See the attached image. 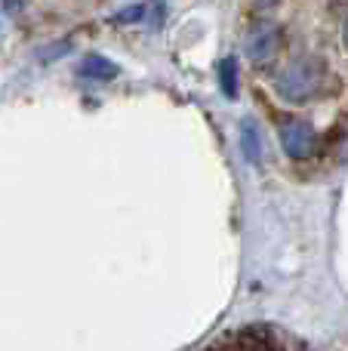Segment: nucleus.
<instances>
[{
    "instance_id": "obj_1",
    "label": "nucleus",
    "mask_w": 348,
    "mask_h": 351,
    "mask_svg": "<svg viewBox=\"0 0 348 351\" xmlns=\"http://www.w3.org/2000/svg\"><path fill=\"white\" fill-rule=\"evenodd\" d=\"M321 84H324V68L314 59H293L275 74V90L287 102H308L318 96Z\"/></svg>"
},
{
    "instance_id": "obj_2",
    "label": "nucleus",
    "mask_w": 348,
    "mask_h": 351,
    "mask_svg": "<svg viewBox=\"0 0 348 351\" xmlns=\"http://www.w3.org/2000/svg\"><path fill=\"white\" fill-rule=\"evenodd\" d=\"M281 40H284L281 28L275 22H259L250 31V37H247V56H250V62L253 65H269L277 56V49H281Z\"/></svg>"
},
{
    "instance_id": "obj_3",
    "label": "nucleus",
    "mask_w": 348,
    "mask_h": 351,
    "mask_svg": "<svg viewBox=\"0 0 348 351\" xmlns=\"http://www.w3.org/2000/svg\"><path fill=\"white\" fill-rule=\"evenodd\" d=\"M314 142H318V136H314L312 123H306V121H284L281 123V145L293 160L312 158Z\"/></svg>"
},
{
    "instance_id": "obj_4",
    "label": "nucleus",
    "mask_w": 348,
    "mask_h": 351,
    "mask_svg": "<svg viewBox=\"0 0 348 351\" xmlns=\"http://www.w3.org/2000/svg\"><path fill=\"white\" fill-rule=\"evenodd\" d=\"M222 346H225V351H284L269 327H244L240 333L228 336Z\"/></svg>"
},
{
    "instance_id": "obj_5",
    "label": "nucleus",
    "mask_w": 348,
    "mask_h": 351,
    "mask_svg": "<svg viewBox=\"0 0 348 351\" xmlns=\"http://www.w3.org/2000/svg\"><path fill=\"white\" fill-rule=\"evenodd\" d=\"M84 77H90V80H111V77H117V65L114 62H108L105 56H86L84 62H80V68H77Z\"/></svg>"
},
{
    "instance_id": "obj_6",
    "label": "nucleus",
    "mask_w": 348,
    "mask_h": 351,
    "mask_svg": "<svg viewBox=\"0 0 348 351\" xmlns=\"http://www.w3.org/2000/svg\"><path fill=\"white\" fill-rule=\"evenodd\" d=\"M219 86L228 99L238 96V62L234 59H222L219 62Z\"/></svg>"
},
{
    "instance_id": "obj_7",
    "label": "nucleus",
    "mask_w": 348,
    "mask_h": 351,
    "mask_svg": "<svg viewBox=\"0 0 348 351\" xmlns=\"http://www.w3.org/2000/svg\"><path fill=\"white\" fill-rule=\"evenodd\" d=\"M240 142H244V154L250 160H259V133H256V123L244 121L240 123Z\"/></svg>"
},
{
    "instance_id": "obj_8",
    "label": "nucleus",
    "mask_w": 348,
    "mask_h": 351,
    "mask_svg": "<svg viewBox=\"0 0 348 351\" xmlns=\"http://www.w3.org/2000/svg\"><path fill=\"white\" fill-rule=\"evenodd\" d=\"M139 19H145V6H142V3H136V6H127V10H123V12H117V16H114V22L127 25V22H139Z\"/></svg>"
},
{
    "instance_id": "obj_9",
    "label": "nucleus",
    "mask_w": 348,
    "mask_h": 351,
    "mask_svg": "<svg viewBox=\"0 0 348 351\" xmlns=\"http://www.w3.org/2000/svg\"><path fill=\"white\" fill-rule=\"evenodd\" d=\"M277 3H281V0H256V6H259V10H275Z\"/></svg>"
},
{
    "instance_id": "obj_10",
    "label": "nucleus",
    "mask_w": 348,
    "mask_h": 351,
    "mask_svg": "<svg viewBox=\"0 0 348 351\" xmlns=\"http://www.w3.org/2000/svg\"><path fill=\"white\" fill-rule=\"evenodd\" d=\"M343 40H345V49H348V19H345V28H343Z\"/></svg>"
},
{
    "instance_id": "obj_11",
    "label": "nucleus",
    "mask_w": 348,
    "mask_h": 351,
    "mask_svg": "<svg viewBox=\"0 0 348 351\" xmlns=\"http://www.w3.org/2000/svg\"><path fill=\"white\" fill-rule=\"evenodd\" d=\"M6 6H10V10L16 12V10H18V0H6Z\"/></svg>"
}]
</instances>
